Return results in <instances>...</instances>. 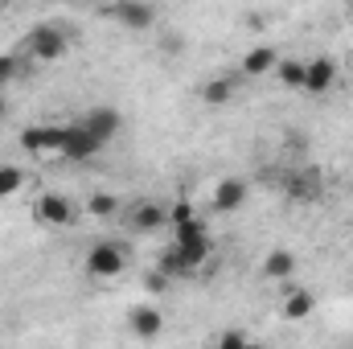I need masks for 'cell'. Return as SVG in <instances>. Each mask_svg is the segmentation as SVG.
I'll return each instance as SVG.
<instances>
[{
  "instance_id": "cell-1",
  "label": "cell",
  "mask_w": 353,
  "mask_h": 349,
  "mask_svg": "<svg viewBox=\"0 0 353 349\" xmlns=\"http://www.w3.org/2000/svg\"><path fill=\"white\" fill-rule=\"evenodd\" d=\"M25 50H29V58H33V62L50 66V62L66 58L70 37H66L58 25H33V29H29V37H25Z\"/></svg>"
},
{
  "instance_id": "cell-2",
  "label": "cell",
  "mask_w": 353,
  "mask_h": 349,
  "mask_svg": "<svg viewBox=\"0 0 353 349\" xmlns=\"http://www.w3.org/2000/svg\"><path fill=\"white\" fill-rule=\"evenodd\" d=\"M90 279H119L123 275V267H128V251L119 247V243H94L87 251V259H83Z\"/></svg>"
},
{
  "instance_id": "cell-3",
  "label": "cell",
  "mask_w": 353,
  "mask_h": 349,
  "mask_svg": "<svg viewBox=\"0 0 353 349\" xmlns=\"http://www.w3.org/2000/svg\"><path fill=\"white\" fill-rule=\"evenodd\" d=\"M62 140H66V123H33L21 132V148L29 157H62Z\"/></svg>"
},
{
  "instance_id": "cell-4",
  "label": "cell",
  "mask_w": 353,
  "mask_h": 349,
  "mask_svg": "<svg viewBox=\"0 0 353 349\" xmlns=\"http://www.w3.org/2000/svg\"><path fill=\"white\" fill-rule=\"evenodd\" d=\"M107 21H115V25H123L128 33H144V29H152L157 25V8L152 4H144V0H119V4H111V8H99Z\"/></svg>"
},
{
  "instance_id": "cell-5",
  "label": "cell",
  "mask_w": 353,
  "mask_h": 349,
  "mask_svg": "<svg viewBox=\"0 0 353 349\" xmlns=\"http://www.w3.org/2000/svg\"><path fill=\"white\" fill-rule=\"evenodd\" d=\"M247 197H251V185L243 177H222L210 193V210L214 214H239L247 206Z\"/></svg>"
},
{
  "instance_id": "cell-6",
  "label": "cell",
  "mask_w": 353,
  "mask_h": 349,
  "mask_svg": "<svg viewBox=\"0 0 353 349\" xmlns=\"http://www.w3.org/2000/svg\"><path fill=\"white\" fill-rule=\"evenodd\" d=\"M321 189H325V181H321V169H312V165L288 173V181H283V193H288V201H296V206L321 201Z\"/></svg>"
},
{
  "instance_id": "cell-7",
  "label": "cell",
  "mask_w": 353,
  "mask_h": 349,
  "mask_svg": "<svg viewBox=\"0 0 353 349\" xmlns=\"http://www.w3.org/2000/svg\"><path fill=\"white\" fill-rule=\"evenodd\" d=\"M79 128H83V132H90V136H94V140L107 148V144L119 136V128H123V115H119L115 107H90L87 115L79 119Z\"/></svg>"
},
{
  "instance_id": "cell-8",
  "label": "cell",
  "mask_w": 353,
  "mask_h": 349,
  "mask_svg": "<svg viewBox=\"0 0 353 349\" xmlns=\"http://www.w3.org/2000/svg\"><path fill=\"white\" fill-rule=\"evenodd\" d=\"M33 218H37L41 226H70V222H74V206H70L66 193H41V197L33 201Z\"/></svg>"
},
{
  "instance_id": "cell-9",
  "label": "cell",
  "mask_w": 353,
  "mask_h": 349,
  "mask_svg": "<svg viewBox=\"0 0 353 349\" xmlns=\"http://www.w3.org/2000/svg\"><path fill=\"white\" fill-rule=\"evenodd\" d=\"M128 226H132L136 235H157V230H165V226H169V210H165L161 201L144 197V201H136V206H132Z\"/></svg>"
},
{
  "instance_id": "cell-10",
  "label": "cell",
  "mask_w": 353,
  "mask_h": 349,
  "mask_svg": "<svg viewBox=\"0 0 353 349\" xmlns=\"http://www.w3.org/2000/svg\"><path fill=\"white\" fill-rule=\"evenodd\" d=\"M128 329H132L140 341H157V337L165 333V312H161L157 304H136V308L128 312Z\"/></svg>"
},
{
  "instance_id": "cell-11",
  "label": "cell",
  "mask_w": 353,
  "mask_h": 349,
  "mask_svg": "<svg viewBox=\"0 0 353 349\" xmlns=\"http://www.w3.org/2000/svg\"><path fill=\"white\" fill-rule=\"evenodd\" d=\"M99 152H103V144H99L90 132H83L79 123H66V140H62V157H66V161H79V165H83V161L99 157Z\"/></svg>"
},
{
  "instance_id": "cell-12",
  "label": "cell",
  "mask_w": 353,
  "mask_h": 349,
  "mask_svg": "<svg viewBox=\"0 0 353 349\" xmlns=\"http://www.w3.org/2000/svg\"><path fill=\"white\" fill-rule=\"evenodd\" d=\"M275 66H279V50H275V46H251V50L243 54V62H239V70H243L247 79L275 74Z\"/></svg>"
},
{
  "instance_id": "cell-13",
  "label": "cell",
  "mask_w": 353,
  "mask_h": 349,
  "mask_svg": "<svg viewBox=\"0 0 353 349\" xmlns=\"http://www.w3.org/2000/svg\"><path fill=\"white\" fill-rule=\"evenodd\" d=\"M337 83V58H329V54H321V58H312L308 62V79H304V90L308 94H329Z\"/></svg>"
},
{
  "instance_id": "cell-14",
  "label": "cell",
  "mask_w": 353,
  "mask_h": 349,
  "mask_svg": "<svg viewBox=\"0 0 353 349\" xmlns=\"http://www.w3.org/2000/svg\"><path fill=\"white\" fill-rule=\"evenodd\" d=\"M312 308H316V296L308 288H292V292L279 296V317L283 321H308Z\"/></svg>"
},
{
  "instance_id": "cell-15",
  "label": "cell",
  "mask_w": 353,
  "mask_h": 349,
  "mask_svg": "<svg viewBox=\"0 0 353 349\" xmlns=\"http://www.w3.org/2000/svg\"><path fill=\"white\" fill-rule=\"evenodd\" d=\"M275 79H279L288 90H304L308 62H304V58H279V66H275Z\"/></svg>"
},
{
  "instance_id": "cell-16",
  "label": "cell",
  "mask_w": 353,
  "mask_h": 349,
  "mask_svg": "<svg viewBox=\"0 0 353 349\" xmlns=\"http://www.w3.org/2000/svg\"><path fill=\"white\" fill-rule=\"evenodd\" d=\"M292 271H296V255H292V251L279 247V251H267L263 255V275L267 279H288Z\"/></svg>"
},
{
  "instance_id": "cell-17",
  "label": "cell",
  "mask_w": 353,
  "mask_h": 349,
  "mask_svg": "<svg viewBox=\"0 0 353 349\" xmlns=\"http://www.w3.org/2000/svg\"><path fill=\"white\" fill-rule=\"evenodd\" d=\"M201 99H205L210 107H226V103L234 99V79H210V83L201 87Z\"/></svg>"
},
{
  "instance_id": "cell-18",
  "label": "cell",
  "mask_w": 353,
  "mask_h": 349,
  "mask_svg": "<svg viewBox=\"0 0 353 349\" xmlns=\"http://www.w3.org/2000/svg\"><path fill=\"white\" fill-rule=\"evenodd\" d=\"M87 214L90 218H99V222L115 218V214H119V197H115V193H90L87 197Z\"/></svg>"
},
{
  "instance_id": "cell-19",
  "label": "cell",
  "mask_w": 353,
  "mask_h": 349,
  "mask_svg": "<svg viewBox=\"0 0 353 349\" xmlns=\"http://www.w3.org/2000/svg\"><path fill=\"white\" fill-rule=\"evenodd\" d=\"M25 189V169L21 165H0V201Z\"/></svg>"
},
{
  "instance_id": "cell-20",
  "label": "cell",
  "mask_w": 353,
  "mask_h": 349,
  "mask_svg": "<svg viewBox=\"0 0 353 349\" xmlns=\"http://www.w3.org/2000/svg\"><path fill=\"white\" fill-rule=\"evenodd\" d=\"M218 349H267V346H259L255 337H247L243 329H226V333L218 337Z\"/></svg>"
},
{
  "instance_id": "cell-21",
  "label": "cell",
  "mask_w": 353,
  "mask_h": 349,
  "mask_svg": "<svg viewBox=\"0 0 353 349\" xmlns=\"http://www.w3.org/2000/svg\"><path fill=\"white\" fill-rule=\"evenodd\" d=\"M210 230H205V222L201 218H193V222H185V226H173V243H193V239H205Z\"/></svg>"
},
{
  "instance_id": "cell-22",
  "label": "cell",
  "mask_w": 353,
  "mask_h": 349,
  "mask_svg": "<svg viewBox=\"0 0 353 349\" xmlns=\"http://www.w3.org/2000/svg\"><path fill=\"white\" fill-rule=\"evenodd\" d=\"M144 288H148L152 296H161V292H169V288H173V279H169L161 267H152V271H144Z\"/></svg>"
},
{
  "instance_id": "cell-23",
  "label": "cell",
  "mask_w": 353,
  "mask_h": 349,
  "mask_svg": "<svg viewBox=\"0 0 353 349\" xmlns=\"http://www.w3.org/2000/svg\"><path fill=\"white\" fill-rule=\"evenodd\" d=\"M193 218H197V214H193L189 201H176L173 210H169V222H173V226H185V222H193Z\"/></svg>"
},
{
  "instance_id": "cell-24",
  "label": "cell",
  "mask_w": 353,
  "mask_h": 349,
  "mask_svg": "<svg viewBox=\"0 0 353 349\" xmlns=\"http://www.w3.org/2000/svg\"><path fill=\"white\" fill-rule=\"evenodd\" d=\"M17 66H21V62H17V58H12V54H0V87H4V83H12V79H17Z\"/></svg>"
},
{
  "instance_id": "cell-25",
  "label": "cell",
  "mask_w": 353,
  "mask_h": 349,
  "mask_svg": "<svg viewBox=\"0 0 353 349\" xmlns=\"http://www.w3.org/2000/svg\"><path fill=\"white\" fill-rule=\"evenodd\" d=\"M161 46H165V54H181V50H185V41H181V37H165Z\"/></svg>"
},
{
  "instance_id": "cell-26",
  "label": "cell",
  "mask_w": 353,
  "mask_h": 349,
  "mask_svg": "<svg viewBox=\"0 0 353 349\" xmlns=\"http://www.w3.org/2000/svg\"><path fill=\"white\" fill-rule=\"evenodd\" d=\"M0 119H4V111H0Z\"/></svg>"
}]
</instances>
